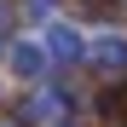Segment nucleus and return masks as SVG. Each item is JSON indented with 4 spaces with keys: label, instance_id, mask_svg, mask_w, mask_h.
I'll return each instance as SVG.
<instances>
[{
    "label": "nucleus",
    "instance_id": "1",
    "mask_svg": "<svg viewBox=\"0 0 127 127\" xmlns=\"http://www.w3.org/2000/svg\"><path fill=\"white\" fill-rule=\"evenodd\" d=\"M52 46H58V58H81V40H75L69 29H58V35H52Z\"/></svg>",
    "mask_w": 127,
    "mask_h": 127
},
{
    "label": "nucleus",
    "instance_id": "2",
    "mask_svg": "<svg viewBox=\"0 0 127 127\" xmlns=\"http://www.w3.org/2000/svg\"><path fill=\"white\" fill-rule=\"evenodd\" d=\"M17 69L35 75V69H40V52H35V46H17Z\"/></svg>",
    "mask_w": 127,
    "mask_h": 127
}]
</instances>
